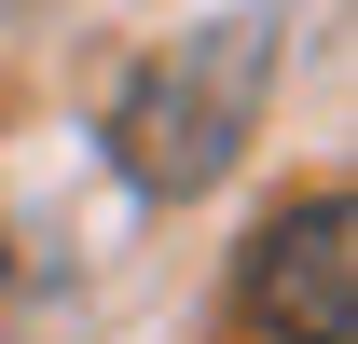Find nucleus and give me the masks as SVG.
Returning a JSON list of instances; mask_svg holds the SVG:
<instances>
[{
    "label": "nucleus",
    "mask_w": 358,
    "mask_h": 344,
    "mask_svg": "<svg viewBox=\"0 0 358 344\" xmlns=\"http://www.w3.org/2000/svg\"><path fill=\"white\" fill-rule=\"evenodd\" d=\"M262 83H275V14H221L193 28L179 55H152L110 110V166L138 193H207L234 166V138L262 124Z\"/></svg>",
    "instance_id": "nucleus-1"
},
{
    "label": "nucleus",
    "mask_w": 358,
    "mask_h": 344,
    "mask_svg": "<svg viewBox=\"0 0 358 344\" xmlns=\"http://www.w3.org/2000/svg\"><path fill=\"white\" fill-rule=\"evenodd\" d=\"M234 303H248L262 344H358V207L345 193H289L234 248Z\"/></svg>",
    "instance_id": "nucleus-2"
}]
</instances>
